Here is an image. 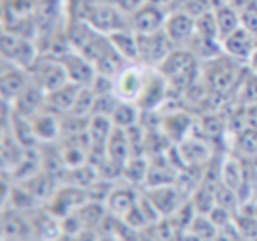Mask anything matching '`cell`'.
Segmentation results:
<instances>
[{"mask_svg": "<svg viewBox=\"0 0 257 241\" xmlns=\"http://www.w3.org/2000/svg\"><path fill=\"white\" fill-rule=\"evenodd\" d=\"M241 78V62L234 60L225 53L201 64V81L213 93L229 92L231 88L238 86Z\"/></svg>", "mask_w": 257, "mask_h": 241, "instance_id": "1", "label": "cell"}, {"mask_svg": "<svg viewBox=\"0 0 257 241\" xmlns=\"http://www.w3.org/2000/svg\"><path fill=\"white\" fill-rule=\"evenodd\" d=\"M239 20H241L243 29H246L257 37V0H250L248 4L239 9Z\"/></svg>", "mask_w": 257, "mask_h": 241, "instance_id": "35", "label": "cell"}, {"mask_svg": "<svg viewBox=\"0 0 257 241\" xmlns=\"http://www.w3.org/2000/svg\"><path fill=\"white\" fill-rule=\"evenodd\" d=\"M196 34H197V36H201V37H204V39L220 41V37H218L217 18H215L213 9L196 18ZM220 43H222V41H220Z\"/></svg>", "mask_w": 257, "mask_h": 241, "instance_id": "30", "label": "cell"}, {"mask_svg": "<svg viewBox=\"0 0 257 241\" xmlns=\"http://www.w3.org/2000/svg\"><path fill=\"white\" fill-rule=\"evenodd\" d=\"M141 116H143V111L140 109V106H138L136 102L120 100L109 118L114 127L125 129V131H127V129L134 127V125L141 124Z\"/></svg>", "mask_w": 257, "mask_h": 241, "instance_id": "24", "label": "cell"}, {"mask_svg": "<svg viewBox=\"0 0 257 241\" xmlns=\"http://www.w3.org/2000/svg\"><path fill=\"white\" fill-rule=\"evenodd\" d=\"M234 148L241 159H250L257 155V129L245 127L234 134Z\"/></svg>", "mask_w": 257, "mask_h": 241, "instance_id": "27", "label": "cell"}, {"mask_svg": "<svg viewBox=\"0 0 257 241\" xmlns=\"http://www.w3.org/2000/svg\"><path fill=\"white\" fill-rule=\"evenodd\" d=\"M238 102L239 106L257 104V74L248 71L243 74L241 81L238 83Z\"/></svg>", "mask_w": 257, "mask_h": 241, "instance_id": "28", "label": "cell"}, {"mask_svg": "<svg viewBox=\"0 0 257 241\" xmlns=\"http://www.w3.org/2000/svg\"><path fill=\"white\" fill-rule=\"evenodd\" d=\"M44 100H46V93L30 79V83L25 86V90L11 104V109L15 113L22 114V116L32 118L41 109H44Z\"/></svg>", "mask_w": 257, "mask_h": 241, "instance_id": "17", "label": "cell"}, {"mask_svg": "<svg viewBox=\"0 0 257 241\" xmlns=\"http://www.w3.org/2000/svg\"><path fill=\"white\" fill-rule=\"evenodd\" d=\"M93 104H95V93L90 86H81L76 97V102L71 109V114L76 116H92Z\"/></svg>", "mask_w": 257, "mask_h": 241, "instance_id": "31", "label": "cell"}, {"mask_svg": "<svg viewBox=\"0 0 257 241\" xmlns=\"http://www.w3.org/2000/svg\"><path fill=\"white\" fill-rule=\"evenodd\" d=\"M147 197L157 206V209L164 215H173L182 206L183 194L176 185H162V187L145 188Z\"/></svg>", "mask_w": 257, "mask_h": 241, "instance_id": "18", "label": "cell"}, {"mask_svg": "<svg viewBox=\"0 0 257 241\" xmlns=\"http://www.w3.org/2000/svg\"><path fill=\"white\" fill-rule=\"evenodd\" d=\"M138 46H140V62L148 67H159L161 62L171 53V43L164 30H159L154 34H138Z\"/></svg>", "mask_w": 257, "mask_h": 241, "instance_id": "7", "label": "cell"}, {"mask_svg": "<svg viewBox=\"0 0 257 241\" xmlns=\"http://www.w3.org/2000/svg\"><path fill=\"white\" fill-rule=\"evenodd\" d=\"M109 43L113 44V48L128 62H140V46H138V34L133 29H123L116 30V32L109 34Z\"/></svg>", "mask_w": 257, "mask_h": 241, "instance_id": "21", "label": "cell"}, {"mask_svg": "<svg viewBox=\"0 0 257 241\" xmlns=\"http://www.w3.org/2000/svg\"><path fill=\"white\" fill-rule=\"evenodd\" d=\"M189 230H192L197 237H201L203 241H210L213 237H217L218 227L211 222V218L208 215H201V213H196V216L192 218L189 225Z\"/></svg>", "mask_w": 257, "mask_h": 241, "instance_id": "29", "label": "cell"}, {"mask_svg": "<svg viewBox=\"0 0 257 241\" xmlns=\"http://www.w3.org/2000/svg\"><path fill=\"white\" fill-rule=\"evenodd\" d=\"M148 166H150V159L145 155L131 157L121 167V178L128 181L131 185H143L148 176Z\"/></svg>", "mask_w": 257, "mask_h": 241, "instance_id": "26", "label": "cell"}, {"mask_svg": "<svg viewBox=\"0 0 257 241\" xmlns=\"http://www.w3.org/2000/svg\"><path fill=\"white\" fill-rule=\"evenodd\" d=\"M30 79L43 90L44 93H50L53 90L60 88L62 85L69 81L67 72L62 65L60 58L53 53H46L43 57H37L36 62L29 69Z\"/></svg>", "mask_w": 257, "mask_h": 241, "instance_id": "3", "label": "cell"}, {"mask_svg": "<svg viewBox=\"0 0 257 241\" xmlns=\"http://www.w3.org/2000/svg\"><path fill=\"white\" fill-rule=\"evenodd\" d=\"M111 2H114V4H116L123 13H127V15H133V13H136L141 6L147 4L148 0H111Z\"/></svg>", "mask_w": 257, "mask_h": 241, "instance_id": "38", "label": "cell"}, {"mask_svg": "<svg viewBox=\"0 0 257 241\" xmlns=\"http://www.w3.org/2000/svg\"><path fill=\"white\" fill-rule=\"evenodd\" d=\"M162 30L176 48H185L196 34V18L187 15L185 11L173 9V11H169Z\"/></svg>", "mask_w": 257, "mask_h": 241, "instance_id": "12", "label": "cell"}, {"mask_svg": "<svg viewBox=\"0 0 257 241\" xmlns=\"http://www.w3.org/2000/svg\"><path fill=\"white\" fill-rule=\"evenodd\" d=\"M215 18H217V27H218V37L220 41L227 39L232 32L241 27V20H239V11L231 6H217L213 8Z\"/></svg>", "mask_w": 257, "mask_h": 241, "instance_id": "25", "label": "cell"}, {"mask_svg": "<svg viewBox=\"0 0 257 241\" xmlns=\"http://www.w3.org/2000/svg\"><path fill=\"white\" fill-rule=\"evenodd\" d=\"M208 216H210L211 222H213L218 229H220V227L231 225V211H229V209H225V208H222V206H215Z\"/></svg>", "mask_w": 257, "mask_h": 241, "instance_id": "36", "label": "cell"}, {"mask_svg": "<svg viewBox=\"0 0 257 241\" xmlns=\"http://www.w3.org/2000/svg\"><path fill=\"white\" fill-rule=\"evenodd\" d=\"M30 120H32L34 132H36V138L39 143H53L58 138H62L60 114L55 111L44 107L37 114H34Z\"/></svg>", "mask_w": 257, "mask_h": 241, "instance_id": "16", "label": "cell"}, {"mask_svg": "<svg viewBox=\"0 0 257 241\" xmlns=\"http://www.w3.org/2000/svg\"><path fill=\"white\" fill-rule=\"evenodd\" d=\"M30 83L29 69L18 67L15 64L2 60V74H0V92L6 106H11L15 99L25 90Z\"/></svg>", "mask_w": 257, "mask_h": 241, "instance_id": "11", "label": "cell"}, {"mask_svg": "<svg viewBox=\"0 0 257 241\" xmlns=\"http://www.w3.org/2000/svg\"><path fill=\"white\" fill-rule=\"evenodd\" d=\"M182 171L168 159L166 153L150 157V166H148V176L145 181V188L162 187V185H175Z\"/></svg>", "mask_w": 257, "mask_h": 241, "instance_id": "15", "label": "cell"}, {"mask_svg": "<svg viewBox=\"0 0 257 241\" xmlns=\"http://www.w3.org/2000/svg\"><path fill=\"white\" fill-rule=\"evenodd\" d=\"M215 201H217V206H222V208L229 209V211H234L236 208L239 206V195L236 190L225 187L224 183H220L215 190Z\"/></svg>", "mask_w": 257, "mask_h": 241, "instance_id": "33", "label": "cell"}, {"mask_svg": "<svg viewBox=\"0 0 257 241\" xmlns=\"http://www.w3.org/2000/svg\"><path fill=\"white\" fill-rule=\"evenodd\" d=\"M106 155H107V159L120 164L121 167H123V164L133 157L131 143H128L127 131H125V129H118V127L113 129V132H111V136H109V141H107V145H106Z\"/></svg>", "mask_w": 257, "mask_h": 241, "instance_id": "23", "label": "cell"}, {"mask_svg": "<svg viewBox=\"0 0 257 241\" xmlns=\"http://www.w3.org/2000/svg\"><path fill=\"white\" fill-rule=\"evenodd\" d=\"M148 2H152V4L161 6V8H168V6L175 4V0H148Z\"/></svg>", "mask_w": 257, "mask_h": 241, "instance_id": "41", "label": "cell"}, {"mask_svg": "<svg viewBox=\"0 0 257 241\" xmlns=\"http://www.w3.org/2000/svg\"><path fill=\"white\" fill-rule=\"evenodd\" d=\"M178 155L182 159L185 169H203L211 159H213V146L206 136H197L190 132L183 141L176 145Z\"/></svg>", "mask_w": 257, "mask_h": 241, "instance_id": "6", "label": "cell"}, {"mask_svg": "<svg viewBox=\"0 0 257 241\" xmlns=\"http://www.w3.org/2000/svg\"><path fill=\"white\" fill-rule=\"evenodd\" d=\"M225 129H227V120L220 118L218 114H211L210 113L208 116L203 118V122H201V134L206 136L208 139L220 136Z\"/></svg>", "mask_w": 257, "mask_h": 241, "instance_id": "34", "label": "cell"}, {"mask_svg": "<svg viewBox=\"0 0 257 241\" xmlns=\"http://www.w3.org/2000/svg\"><path fill=\"white\" fill-rule=\"evenodd\" d=\"M148 65L141 64V62H134V64H127L120 71V74L114 78V93L120 100H128V102H136L140 99L143 86L150 74Z\"/></svg>", "mask_w": 257, "mask_h": 241, "instance_id": "4", "label": "cell"}, {"mask_svg": "<svg viewBox=\"0 0 257 241\" xmlns=\"http://www.w3.org/2000/svg\"><path fill=\"white\" fill-rule=\"evenodd\" d=\"M245 160V171H246V183L250 185L252 190L257 188V155L250 157V159H243Z\"/></svg>", "mask_w": 257, "mask_h": 241, "instance_id": "37", "label": "cell"}, {"mask_svg": "<svg viewBox=\"0 0 257 241\" xmlns=\"http://www.w3.org/2000/svg\"><path fill=\"white\" fill-rule=\"evenodd\" d=\"M25 230H30V222L20 216V213H16V209H13L11 213H6L4 218V232L6 236H11L13 239L15 237L23 236Z\"/></svg>", "mask_w": 257, "mask_h": 241, "instance_id": "32", "label": "cell"}, {"mask_svg": "<svg viewBox=\"0 0 257 241\" xmlns=\"http://www.w3.org/2000/svg\"><path fill=\"white\" fill-rule=\"evenodd\" d=\"M81 20L99 30L100 34L116 32V30L131 29V15L123 13L114 2H93L85 8Z\"/></svg>", "mask_w": 257, "mask_h": 241, "instance_id": "2", "label": "cell"}, {"mask_svg": "<svg viewBox=\"0 0 257 241\" xmlns=\"http://www.w3.org/2000/svg\"><path fill=\"white\" fill-rule=\"evenodd\" d=\"M53 241H78V236H72V234L62 232L60 236H58L57 239H53Z\"/></svg>", "mask_w": 257, "mask_h": 241, "instance_id": "40", "label": "cell"}, {"mask_svg": "<svg viewBox=\"0 0 257 241\" xmlns=\"http://www.w3.org/2000/svg\"><path fill=\"white\" fill-rule=\"evenodd\" d=\"M86 201H90L86 188L67 183V185H64V187H57V190L53 192L51 199L48 201L46 209L51 215L60 220V218H64V216L74 213L78 208H81Z\"/></svg>", "mask_w": 257, "mask_h": 241, "instance_id": "8", "label": "cell"}, {"mask_svg": "<svg viewBox=\"0 0 257 241\" xmlns=\"http://www.w3.org/2000/svg\"><path fill=\"white\" fill-rule=\"evenodd\" d=\"M192 118L185 111H171L161 118V131L168 136L173 145L183 141L192 132Z\"/></svg>", "mask_w": 257, "mask_h": 241, "instance_id": "19", "label": "cell"}, {"mask_svg": "<svg viewBox=\"0 0 257 241\" xmlns=\"http://www.w3.org/2000/svg\"><path fill=\"white\" fill-rule=\"evenodd\" d=\"M252 201H255L257 202V188L253 190V195H252Z\"/></svg>", "mask_w": 257, "mask_h": 241, "instance_id": "42", "label": "cell"}, {"mask_svg": "<svg viewBox=\"0 0 257 241\" xmlns=\"http://www.w3.org/2000/svg\"><path fill=\"white\" fill-rule=\"evenodd\" d=\"M169 99V83L157 69H150L148 79L143 86L140 99L136 104L141 111H155Z\"/></svg>", "mask_w": 257, "mask_h": 241, "instance_id": "10", "label": "cell"}, {"mask_svg": "<svg viewBox=\"0 0 257 241\" xmlns=\"http://www.w3.org/2000/svg\"><path fill=\"white\" fill-rule=\"evenodd\" d=\"M0 48H2V60L23 69H30V65L39 57L36 51V46H34V43L29 37L20 36V34L15 32H8V30H4V34H2Z\"/></svg>", "mask_w": 257, "mask_h": 241, "instance_id": "5", "label": "cell"}, {"mask_svg": "<svg viewBox=\"0 0 257 241\" xmlns=\"http://www.w3.org/2000/svg\"><path fill=\"white\" fill-rule=\"evenodd\" d=\"M248 67H250V71H252V72H255V74H257V48H255V51H253L252 58H250V62H248Z\"/></svg>", "mask_w": 257, "mask_h": 241, "instance_id": "39", "label": "cell"}, {"mask_svg": "<svg viewBox=\"0 0 257 241\" xmlns=\"http://www.w3.org/2000/svg\"><path fill=\"white\" fill-rule=\"evenodd\" d=\"M169 11L157 4L147 2L141 6L136 13L131 15V29L136 34H154L164 29V23L168 20Z\"/></svg>", "mask_w": 257, "mask_h": 241, "instance_id": "13", "label": "cell"}, {"mask_svg": "<svg viewBox=\"0 0 257 241\" xmlns=\"http://www.w3.org/2000/svg\"><path fill=\"white\" fill-rule=\"evenodd\" d=\"M57 57L60 58L62 65H64L65 72H67L69 81L76 83L79 86L92 85V81L97 76V71L88 58L83 57L79 51L72 50V48H69L65 51H58Z\"/></svg>", "mask_w": 257, "mask_h": 241, "instance_id": "9", "label": "cell"}, {"mask_svg": "<svg viewBox=\"0 0 257 241\" xmlns=\"http://www.w3.org/2000/svg\"><path fill=\"white\" fill-rule=\"evenodd\" d=\"M138 195L140 194H136L131 187H118V188L113 187V190H111L109 197L106 201L107 211L113 213L118 218H123L136 206Z\"/></svg>", "mask_w": 257, "mask_h": 241, "instance_id": "22", "label": "cell"}, {"mask_svg": "<svg viewBox=\"0 0 257 241\" xmlns=\"http://www.w3.org/2000/svg\"><path fill=\"white\" fill-rule=\"evenodd\" d=\"M222 48L224 53L232 57L234 60L241 62V64L248 65L250 58H252L253 51L257 48V37L246 29L239 27L236 32H232L227 39L222 41Z\"/></svg>", "mask_w": 257, "mask_h": 241, "instance_id": "14", "label": "cell"}, {"mask_svg": "<svg viewBox=\"0 0 257 241\" xmlns=\"http://www.w3.org/2000/svg\"><path fill=\"white\" fill-rule=\"evenodd\" d=\"M81 86L76 83L67 81L65 85H62L60 88L53 90V92L46 93V100H44V107L55 111L58 114H67L71 113L72 106L76 102V97L79 93Z\"/></svg>", "mask_w": 257, "mask_h": 241, "instance_id": "20", "label": "cell"}]
</instances>
